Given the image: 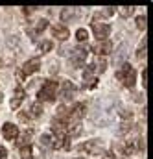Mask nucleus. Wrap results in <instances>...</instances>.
I'll list each match as a JSON object with an SVG mask.
<instances>
[{
	"instance_id": "cd10ccee",
	"label": "nucleus",
	"mask_w": 153,
	"mask_h": 159,
	"mask_svg": "<svg viewBox=\"0 0 153 159\" xmlns=\"http://www.w3.org/2000/svg\"><path fill=\"white\" fill-rule=\"evenodd\" d=\"M103 159H115V156L111 152H107V154H103Z\"/></svg>"
},
{
	"instance_id": "39448f33",
	"label": "nucleus",
	"mask_w": 153,
	"mask_h": 159,
	"mask_svg": "<svg viewBox=\"0 0 153 159\" xmlns=\"http://www.w3.org/2000/svg\"><path fill=\"white\" fill-rule=\"evenodd\" d=\"M92 32H94V37L98 41H107L109 34H111V26L109 24H100V22H92Z\"/></svg>"
},
{
	"instance_id": "393cba45",
	"label": "nucleus",
	"mask_w": 153,
	"mask_h": 159,
	"mask_svg": "<svg viewBox=\"0 0 153 159\" xmlns=\"http://www.w3.org/2000/svg\"><path fill=\"white\" fill-rule=\"evenodd\" d=\"M0 159H7V152H6V148H2V146H0Z\"/></svg>"
},
{
	"instance_id": "4be33fe9",
	"label": "nucleus",
	"mask_w": 153,
	"mask_h": 159,
	"mask_svg": "<svg viewBox=\"0 0 153 159\" xmlns=\"http://www.w3.org/2000/svg\"><path fill=\"white\" fill-rule=\"evenodd\" d=\"M92 74H94V67H92V65H89V67L85 69V72H83V78H85V81H87V80H90V78H94Z\"/></svg>"
},
{
	"instance_id": "9b49d317",
	"label": "nucleus",
	"mask_w": 153,
	"mask_h": 159,
	"mask_svg": "<svg viewBox=\"0 0 153 159\" xmlns=\"http://www.w3.org/2000/svg\"><path fill=\"white\" fill-rule=\"evenodd\" d=\"M52 35H54V37H57L59 41H67L70 34H68V28H67V26L57 24V26H54V28H52Z\"/></svg>"
},
{
	"instance_id": "f3484780",
	"label": "nucleus",
	"mask_w": 153,
	"mask_h": 159,
	"mask_svg": "<svg viewBox=\"0 0 153 159\" xmlns=\"http://www.w3.org/2000/svg\"><path fill=\"white\" fill-rule=\"evenodd\" d=\"M30 111H32V113H28V115H30V117H35V119H37V117H41V115H42V106H41L39 102H35V104H33V106L30 107Z\"/></svg>"
},
{
	"instance_id": "6e6552de",
	"label": "nucleus",
	"mask_w": 153,
	"mask_h": 159,
	"mask_svg": "<svg viewBox=\"0 0 153 159\" xmlns=\"http://www.w3.org/2000/svg\"><path fill=\"white\" fill-rule=\"evenodd\" d=\"M92 50L98 54V56H107V54H111L113 52V43L107 39V41H98L94 46H92Z\"/></svg>"
},
{
	"instance_id": "bb28decb",
	"label": "nucleus",
	"mask_w": 153,
	"mask_h": 159,
	"mask_svg": "<svg viewBox=\"0 0 153 159\" xmlns=\"http://www.w3.org/2000/svg\"><path fill=\"white\" fill-rule=\"evenodd\" d=\"M113 13H115V7H113V6H109V7L105 9V15H113Z\"/></svg>"
},
{
	"instance_id": "ddd939ff",
	"label": "nucleus",
	"mask_w": 153,
	"mask_h": 159,
	"mask_svg": "<svg viewBox=\"0 0 153 159\" xmlns=\"http://www.w3.org/2000/svg\"><path fill=\"white\" fill-rule=\"evenodd\" d=\"M76 15H77L76 9H72V7H65V9L61 11V20H63V22H67V20H72Z\"/></svg>"
},
{
	"instance_id": "0eeeda50",
	"label": "nucleus",
	"mask_w": 153,
	"mask_h": 159,
	"mask_svg": "<svg viewBox=\"0 0 153 159\" xmlns=\"http://www.w3.org/2000/svg\"><path fill=\"white\" fill-rule=\"evenodd\" d=\"M39 69H41V59H39V57H33V59H30V61H26V63H24V67H22L20 74H22V76H30V74L37 72Z\"/></svg>"
},
{
	"instance_id": "a878e982",
	"label": "nucleus",
	"mask_w": 153,
	"mask_h": 159,
	"mask_svg": "<svg viewBox=\"0 0 153 159\" xmlns=\"http://www.w3.org/2000/svg\"><path fill=\"white\" fill-rule=\"evenodd\" d=\"M19 119H20V120H24V122H26V120H30L32 117H30V115H26V113H20V115H19Z\"/></svg>"
},
{
	"instance_id": "423d86ee",
	"label": "nucleus",
	"mask_w": 153,
	"mask_h": 159,
	"mask_svg": "<svg viewBox=\"0 0 153 159\" xmlns=\"http://www.w3.org/2000/svg\"><path fill=\"white\" fill-rule=\"evenodd\" d=\"M2 135H4V139H7V141H17L19 139V135H20V131H19V128L15 126V124H11V122H6L4 126H2Z\"/></svg>"
},
{
	"instance_id": "f257e3e1",
	"label": "nucleus",
	"mask_w": 153,
	"mask_h": 159,
	"mask_svg": "<svg viewBox=\"0 0 153 159\" xmlns=\"http://www.w3.org/2000/svg\"><path fill=\"white\" fill-rule=\"evenodd\" d=\"M57 89H59V81L57 80H46L42 81V87L39 89V104L41 102H54L55 100V94H57Z\"/></svg>"
},
{
	"instance_id": "6ab92c4d",
	"label": "nucleus",
	"mask_w": 153,
	"mask_h": 159,
	"mask_svg": "<svg viewBox=\"0 0 153 159\" xmlns=\"http://www.w3.org/2000/svg\"><path fill=\"white\" fill-rule=\"evenodd\" d=\"M92 67H94V70H98V72H105V70H107V61H105V59H100V61H98L96 65H92Z\"/></svg>"
},
{
	"instance_id": "dca6fc26",
	"label": "nucleus",
	"mask_w": 153,
	"mask_h": 159,
	"mask_svg": "<svg viewBox=\"0 0 153 159\" xmlns=\"http://www.w3.org/2000/svg\"><path fill=\"white\" fill-rule=\"evenodd\" d=\"M146 50H148V41L142 39V41H140V46H138V50H137V57H138V59H144V56H146Z\"/></svg>"
},
{
	"instance_id": "4468645a",
	"label": "nucleus",
	"mask_w": 153,
	"mask_h": 159,
	"mask_svg": "<svg viewBox=\"0 0 153 159\" xmlns=\"http://www.w3.org/2000/svg\"><path fill=\"white\" fill-rule=\"evenodd\" d=\"M133 11H135V7H133V6H122V7H118V13H120V17H124V19L131 17V15H133Z\"/></svg>"
},
{
	"instance_id": "f8f14e48",
	"label": "nucleus",
	"mask_w": 153,
	"mask_h": 159,
	"mask_svg": "<svg viewBox=\"0 0 153 159\" xmlns=\"http://www.w3.org/2000/svg\"><path fill=\"white\" fill-rule=\"evenodd\" d=\"M46 28H48V20H46V19H39L37 22H35V28H33V30H30V34L35 37V35L41 34V32H44Z\"/></svg>"
},
{
	"instance_id": "7ed1b4c3",
	"label": "nucleus",
	"mask_w": 153,
	"mask_h": 159,
	"mask_svg": "<svg viewBox=\"0 0 153 159\" xmlns=\"http://www.w3.org/2000/svg\"><path fill=\"white\" fill-rule=\"evenodd\" d=\"M77 150H79V152H87V154H90V156H100L102 150H103V143H102L100 139H92V141H87L85 144H81Z\"/></svg>"
},
{
	"instance_id": "1a4fd4ad",
	"label": "nucleus",
	"mask_w": 153,
	"mask_h": 159,
	"mask_svg": "<svg viewBox=\"0 0 153 159\" xmlns=\"http://www.w3.org/2000/svg\"><path fill=\"white\" fill-rule=\"evenodd\" d=\"M74 91H76V87H74V83L72 81H68V80H65L63 83H61V98L63 100H70L72 98V94H74Z\"/></svg>"
},
{
	"instance_id": "aec40b11",
	"label": "nucleus",
	"mask_w": 153,
	"mask_h": 159,
	"mask_svg": "<svg viewBox=\"0 0 153 159\" xmlns=\"http://www.w3.org/2000/svg\"><path fill=\"white\" fill-rule=\"evenodd\" d=\"M87 37H89V34H87V30H85V28H79V30L76 32V39L79 41V43L87 41Z\"/></svg>"
},
{
	"instance_id": "412c9836",
	"label": "nucleus",
	"mask_w": 153,
	"mask_h": 159,
	"mask_svg": "<svg viewBox=\"0 0 153 159\" xmlns=\"http://www.w3.org/2000/svg\"><path fill=\"white\" fill-rule=\"evenodd\" d=\"M146 26H148V22H146V17H144V15L137 17V28H138V30H146Z\"/></svg>"
},
{
	"instance_id": "b1692460",
	"label": "nucleus",
	"mask_w": 153,
	"mask_h": 159,
	"mask_svg": "<svg viewBox=\"0 0 153 159\" xmlns=\"http://www.w3.org/2000/svg\"><path fill=\"white\" fill-rule=\"evenodd\" d=\"M142 85H144V87H148V69H144V70H142Z\"/></svg>"
},
{
	"instance_id": "f03ea898",
	"label": "nucleus",
	"mask_w": 153,
	"mask_h": 159,
	"mask_svg": "<svg viewBox=\"0 0 153 159\" xmlns=\"http://www.w3.org/2000/svg\"><path fill=\"white\" fill-rule=\"evenodd\" d=\"M116 78L120 80L125 87H129V89H133L135 87V81H137V70L131 67V65H127V63H124L118 70H116Z\"/></svg>"
},
{
	"instance_id": "a211bd4d",
	"label": "nucleus",
	"mask_w": 153,
	"mask_h": 159,
	"mask_svg": "<svg viewBox=\"0 0 153 159\" xmlns=\"http://www.w3.org/2000/svg\"><path fill=\"white\" fill-rule=\"evenodd\" d=\"M52 148V135L50 133H44L42 137H41V148Z\"/></svg>"
},
{
	"instance_id": "5701e85b",
	"label": "nucleus",
	"mask_w": 153,
	"mask_h": 159,
	"mask_svg": "<svg viewBox=\"0 0 153 159\" xmlns=\"http://www.w3.org/2000/svg\"><path fill=\"white\" fill-rule=\"evenodd\" d=\"M52 46H54L52 41H44V43H41V52H42V54H44V52H50Z\"/></svg>"
},
{
	"instance_id": "2eb2a0df",
	"label": "nucleus",
	"mask_w": 153,
	"mask_h": 159,
	"mask_svg": "<svg viewBox=\"0 0 153 159\" xmlns=\"http://www.w3.org/2000/svg\"><path fill=\"white\" fill-rule=\"evenodd\" d=\"M20 159H33V152H32V146L30 144L20 146Z\"/></svg>"
},
{
	"instance_id": "9d476101",
	"label": "nucleus",
	"mask_w": 153,
	"mask_h": 159,
	"mask_svg": "<svg viewBox=\"0 0 153 159\" xmlns=\"http://www.w3.org/2000/svg\"><path fill=\"white\" fill-rule=\"evenodd\" d=\"M24 96H26L24 89H22V87H17V89H15V94H13V98H11V109H19L20 104H22V100H24Z\"/></svg>"
},
{
	"instance_id": "20e7f679",
	"label": "nucleus",
	"mask_w": 153,
	"mask_h": 159,
	"mask_svg": "<svg viewBox=\"0 0 153 159\" xmlns=\"http://www.w3.org/2000/svg\"><path fill=\"white\" fill-rule=\"evenodd\" d=\"M87 48H83V46H77L72 50V54H70V65L76 69V67H81L85 61H87Z\"/></svg>"
}]
</instances>
